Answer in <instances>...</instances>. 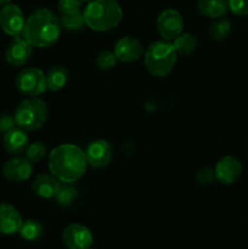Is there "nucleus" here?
<instances>
[{"label": "nucleus", "mask_w": 248, "mask_h": 249, "mask_svg": "<svg viewBox=\"0 0 248 249\" xmlns=\"http://www.w3.org/2000/svg\"><path fill=\"white\" fill-rule=\"evenodd\" d=\"M48 167L51 174L61 182L73 184L85 174L88 162L84 151L79 146L62 143L49 153Z\"/></svg>", "instance_id": "nucleus-1"}, {"label": "nucleus", "mask_w": 248, "mask_h": 249, "mask_svg": "<svg viewBox=\"0 0 248 249\" xmlns=\"http://www.w3.org/2000/svg\"><path fill=\"white\" fill-rule=\"evenodd\" d=\"M60 18L49 9H36L26 19L22 36L34 48L53 46L61 36Z\"/></svg>", "instance_id": "nucleus-2"}, {"label": "nucleus", "mask_w": 248, "mask_h": 249, "mask_svg": "<svg viewBox=\"0 0 248 249\" xmlns=\"http://www.w3.org/2000/svg\"><path fill=\"white\" fill-rule=\"evenodd\" d=\"M85 26L95 32H108L122 21L123 11L116 0H91L83 10Z\"/></svg>", "instance_id": "nucleus-3"}, {"label": "nucleus", "mask_w": 248, "mask_h": 249, "mask_svg": "<svg viewBox=\"0 0 248 249\" xmlns=\"http://www.w3.org/2000/svg\"><path fill=\"white\" fill-rule=\"evenodd\" d=\"M177 60V53L172 41L158 40L151 43L145 49L143 62L151 75L164 78L174 68Z\"/></svg>", "instance_id": "nucleus-4"}, {"label": "nucleus", "mask_w": 248, "mask_h": 249, "mask_svg": "<svg viewBox=\"0 0 248 249\" xmlns=\"http://www.w3.org/2000/svg\"><path fill=\"white\" fill-rule=\"evenodd\" d=\"M48 105L39 97H26L15 111L16 125L28 131H35L44 125L48 119Z\"/></svg>", "instance_id": "nucleus-5"}, {"label": "nucleus", "mask_w": 248, "mask_h": 249, "mask_svg": "<svg viewBox=\"0 0 248 249\" xmlns=\"http://www.w3.org/2000/svg\"><path fill=\"white\" fill-rule=\"evenodd\" d=\"M15 85L17 90L27 97H38L48 90L46 74L36 67H27L18 72Z\"/></svg>", "instance_id": "nucleus-6"}, {"label": "nucleus", "mask_w": 248, "mask_h": 249, "mask_svg": "<svg viewBox=\"0 0 248 249\" xmlns=\"http://www.w3.org/2000/svg\"><path fill=\"white\" fill-rule=\"evenodd\" d=\"M26 19L21 7L11 2L0 9V27L7 36L14 38L22 36Z\"/></svg>", "instance_id": "nucleus-7"}, {"label": "nucleus", "mask_w": 248, "mask_h": 249, "mask_svg": "<svg viewBox=\"0 0 248 249\" xmlns=\"http://www.w3.org/2000/svg\"><path fill=\"white\" fill-rule=\"evenodd\" d=\"M157 29L164 40L173 41L184 29L182 15L175 9L163 10L157 17Z\"/></svg>", "instance_id": "nucleus-8"}, {"label": "nucleus", "mask_w": 248, "mask_h": 249, "mask_svg": "<svg viewBox=\"0 0 248 249\" xmlns=\"http://www.w3.org/2000/svg\"><path fill=\"white\" fill-rule=\"evenodd\" d=\"M62 242L68 249H89L91 248L94 237L85 225L71 224L63 230Z\"/></svg>", "instance_id": "nucleus-9"}, {"label": "nucleus", "mask_w": 248, "mask_h": 249, "mask_svg": "<svg viewBox=\"0 0 248 249\" xmlns=\"http://www.w3.org/2000/svg\"><path fill=\"white\" fill-rule=\"evenodd\" d=\"M113 53L119 62L133 63L142 57L145 49L139 39L133 36H122L114 44Z\"/></svg>", "instance_id": "nucleus-10"}, {"label": "nucleus", "mask_w": 248, "mask_h": 249, "mask_svg": "<svg viewBox=\"0 0 248 249\" xmlns=\"http://www.w3.org/2000/svg\"><path fill=\"white\" fill-rule=\"evenodd\" d=\"M242 164L233 156H224L214 167L215 180L223 185H231L240 179L242 174Z\"/></svg>", "instance_id": "nucleus-11"}, {"label": "nucleus", "mask_w": 248, "mask_h": 249, "mask_svg": "<svg viewBox=\"0 0 248 249\" xmlns=\"http://www.w3.org/2000/svg\"><path fill=\"white\" fill-rule=\"evenodd\" d=\"M33 174V163L29 162L26 157L11 158L5 162L2 167V175L11 182H23L28 180Z\"/></svg>", "instance_id": "nucleus-12"}, {"label": "nucleus", "mask_w": 248, "mask_h": 249, "mask_svg": "<svg viewBox=\"0 0 248 249\" xmlns=\"http://www.w3.org/2000/svg\"><path fill=\"white\" fill-rule=\"evenodd\" d=\"M88 165L92 168H104L112 160V147L108 141L95 140L84 151Z\"/></svg>", "instance_id": "nucleus-13"}, {"label": "nucleus", "mask_w": 248, "mask_h": 249, "mask_svg": "<svg viewBox=\"0 0 248 249\" xmlns=\"http://www.w3.org/2000/svg\"><path fill=\"white\" fill-rule=\"evenodd\" d=\"M32 48L33 46L24 38H15V40L7 46L5 51V60L12 67H21L26 65L27 61L32 56Z\"/></svg>", "instance_id": "nucleus-14"}, {"label": "nucleus", "mask_w": 248, "mask_h": 249, "mask_svg": "<svg viewBox=\"0 0 248 249\" xmlns=\"http://www.w3.org/2000/svg\"><path fill=\"white\" fill-rule=\"evenodd\" d=\"M2 143L7 155L16 157L26 152L29 145V138L27 131L23 129L15 126L11 130L6 131L2 138Z\"/></svg>", "instance_id": "nucleus-15"}, {"label": "nucleus", "mask_w": 248, "mask_h": 249, "mask_svg": "<svg viewBox=\"0 0 248 249\" xmlns=\"http://www.w3.org/2000/svg\"><path fill=\"white\" fill-rule=\"evenodd\" d=\"M61 181L50 173H40L32 181V191L40 198L51 199L56 196Z\"/></svg>", "instance_id": "nucleus-16"}, {"label": "nucleus", "mask_w": 248, "mask_h": 249, "mask_svg": "<svg viewBox=\"0 0 248 249\" xmlns=\"http://www.w3.org/2000/svg\"><path fill=\"white\" fill-rule=\"evenodd\" d=\"M22 216L14 206L9 203H0V233L15 235L21 229Z\"/></svg>", "instance_id": "nucleus-17"}, {"label": "nucleus", "mask_w": 248, "mask_h": 249, "mask_svg": "<svg viewBox=\"0 0 248 249\" xmlns=\"http://www.w3.org/2000/svg\"><path fill=\"white\" fill-rule=\"evenodd\" d=\"M70 79V72L62 65H55L46 73V85L50 91H58L63 89Z\"/></svg>", "instance_id": "nucleus-18"}, {"label": "nucleus", "mask_w": 248, "mask_h": 249, "mask_svg": "<svg viewBox=\"0 0 248 249\" xmlns=\"http://www.w3.org/2000/svg\"><path fill=\"white\" fill-rule=\"evenodd\" d=\"M199 12L209 18H219L228 12V0H198L197 2Z\"/></svg>", "instance_id": "nucleus-19"}, {"label": "nucleus", "mask_w": 248, "mask_h": 249, "mask_svg": "<svg viewBox=\"0 0 248 249\" xmlns=\"http://www.w3.org/2000/svg\"><path fill=\"white\" fill-rule=\"evenodd\" d=\"M18 233L24 241L35 242V241L40 240L41 236H43L44 226L43 224L39 223L38 220L29 219V220H26L22 223Z\"/></svg>", "instance_id": "nucleus-20"}, {"label": "nucleus", "mask_w": 248, "mask_h": 249, "mask_svg": "<svg viewBox=\"0 0 248 249\" xmlns=\"http://www.w3.org/2000/svg\"><path fill=\"white\" fill-rule=\"evenodd\" d=\"M231 33V22L226 17L215 18L208 28L209 38L215 41L225 40Z\"/></svg>", "instance_id": "nucleus-21"}, {"label": "nucleus", "mask_w": 248, "mask_h": 249, "mask_svg": "<svg viewBox=\"0 0 248 249\" xmlns=\"http://www.w3.org/2000/svg\"><path fill=\"white\" fill-rule=\"evenodd\" d=\"M173 45H174L175 50H177V55H184L187 56L190 53H192L195 51L197 46V39L194 34L191 33H184L177 36L174 40L172 41Z\"/></svg>", "instance_id": "nucleus-22"}, {"label": "nucleus", "mask_w": 248, "mask_h": 249, "mask_svg": "<svg viewBox=\"0 0 248 249\" xmlns=\"http://www.w3.org/2000/svg\"><path fill=\"white\" fill-rule=\"evenodd\" d=\"M78 191L72 184H66V182H61V186L58 189L57 194L53 197L56 203L61 207H68L77 199Z\"/></svg>", "instance_id": "nucleus-23"}, {"label": "nucleus", "mask_w": 248, "mask_h": 249, "mask_svg": "<svg viewBox=\"0 0 248 249\" xmlns=\"http://www.w3.org/2000/svg\"><path fill=\"white\" fill-rule=\"evenodd\" d=\"M60 23L63 29L68 32H78L85 27L84 16H83L82 11L74 12V14L70 15H61Z\"/></svg>", "instance_id": "nucleus-24"}, {"label": "nucleus", "mask_w": 248, "mask_h": 249, "mask_svg": "<svg viewBox=\"0 0 248 249\" xmlns=\"http://www.w3.org/2000/svg\"><path fill=\"white\" fill-rule=\"evenodd\" d=\"M26 158L32 163H39L45 158L46 156V146L40 141H35L33 143H29L27 147Z\"/></svg>", "instance_id": "nucleus-25"}, {"label": "nucleus", "mask_w": 248, "mask_h": 249, "mask_svg": "<svg viewBox=\"0 0 248 249\" xmlns=\"http://www.w3.org/2000/svg\"><path fill=\"white\" fill-rule=\"evenodd\" d=\"M117 57L114 55L113 51L105 50L97 55L96 60H95V65L97 66V68L101 71H108L116 66L117 63Z\"/></svg>", "instance_id": "nucleus-26"}, {"label": "nucleus", "mask_w": 248, "mask_h": 249, "mask_svg": "<svg viewBox=\"0 0 248 249\" xmlns=\"http://www.w3.org/2000/svg\"><path fill=\"white\" fill-rule=\"evenodd\" d=\"M82 0H58L57 1V10L61 12V15H70L82 11Z\"/></svg>", "instance_id": "nucleus-27"}, {"label": "nucleus", "mask_w": 248, "mask_h": 249, "mask_svg": "<svg viewBox=\"0 0 248 249\" xmlns=\"http://www.w3.org/2000/svg\"><path fill=\"white\" fill-rule=\"evenodd\" d=\"M229 10L236 16H247L248 0H228Z\"/></svg>", "instance_id": "nucleus-28"}, {"label": "nucleus", "mask_w": 248, "mask_h": 249, "mask_svg": "<svg viewBox=\"0 0 248 249\" xmlns=\"http://www.w3.org/2000/svg\"><path fill=\"white\" fill-rule=\"evenodd\" d=\"M196 180L199 185H203V186L213 184V181L215 180L214 169H211V168L208 167L202 168V169H199L198 172H197Z\"/></svg>", "instance_id": "nucleus-29"}, {"label": "nucleus", "mask_w": 248, "mask_h": 249, "mask_svg": "<svg viewBox=\"0 0 248 249\" xmlns=\"http://www.w3.org/2000/svg\"><path fill=\"white\" fill-rule=\"evenodd\" d=\"M16 125V122H15V118L14 117L9 116V114H6V116H2L0 117V130H1V133H6V131L11 130L12 128H15Z\"/></svg>", "instance_id": "nucleus-30"}, {"label": "nucleus", "mask_w": 248, "mask_h": 249, "mask_svg": "<svg viewBox=\"0 0 248 249\" xmlns=\"http://www.w3.org/2000/svg\"><path fill=\"white\" fill-rule=\"evenodd\" d=\"M10 1H11V0H0V6H4V5L9 4Z\"/></svg>", "instance_id": "nucleus-31"}, {"label": "nucleus", "mask_w": 248, "mask_h": 249, "mask_svg": "<svg viewBox=\"0 0 248 249\" xmlns=\"http://www.w3.org/2000/svg\"><path fill=\"white\" fill-rule=\"evenodd\" d=\"M83 2H89V1H91V0H82Z\"/></svg>", "instance_id": "nucleus-32"}, {"label": "nucleus", "mask_w": 248, "mask_h": 249, "mask_svg": "<svg viewBox=\"0 0 248 249\" xmlns=\"http://www.w3.org/2000/svg\"><path fill=\"white\" fill-rule=\"evenodd\" d=\"M0 136H1V130H0Z\"/></svg>", "instance_id": "nucleus-33"}, {"label": "nucleus", "mask_w": 248, "mask_h": 249, "mask_svg": "<svg viewBox=\"0 0 248 249\" xmlns=\"http://www.w3.org/2000/svg\"><path fill=\"white\" fill-rule=\"evenodd\" d=\"M89 249H94V248H89Z\"/></svg>", "instance_id": "nucleus-34"}]
</instances>
